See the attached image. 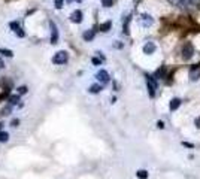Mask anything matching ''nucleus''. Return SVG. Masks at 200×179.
Instances as JSON below:
<instances>
[{"instance_id": "2", "label": "nucleus", "mask_w": 200, "mask_h": 179, "mask_svg": "<svg viewBox=\"0 0 200 179\" xmlns=\"http://www.w3.org/2000/svg\"><path fill=\"white\" fill-rule=\"evenodd\" d=\"M181 54H182V58L188 61V60H191L194 55V46L191 42H185L184 43V46H182V51H181Z\"/></svg>"}, {"instance_id": "25", "label": "nucleus", "mask_w": 200, "mask_h": 179, "mask_svg": "<svg viewBox=\"0 0 200 179\" xmlns=\"http://www.w3.org/2000/svg\"><path fill=\"white\" fill-rule=\"evenodd\" d=\"M11 125H12V127H18V125H20V119H12V121H11Z\"/></svg>"}, {"instance_id": "27", "label": "nucleus", "mask_w": 200, "mask_h": 179, "mask_svg": "<svg viewBox=\"0 0 200 179\" xmlns=\"http://www.w3.org/2000/svg\"><path fill=\"white\" fill-rule=\"evenodd\" d=\"M91 61H93V64H96V66H99V64L102 63V60H100V58H93Z\"/></svg>"}, {"instance_id": "32", "label": "nucleus", "mask_w": 200, "mask_h": 179, "mask_svg": "<svg viewBox=\"0 0 200 179\" xmlns=\"http://www.w3.org/2000/svg\"><path fill=\"white\" fill-rule=\"evenodd\" d=\"M76 2H78V3H81V2H82V0H76Z\"/></svg>"}, {"instance_id": "10", "label": "nucleus", "mask_w": 200, "mask_h": 179, "mask_svg": "<svg viewBox=\"0 0 200 179\" xmlns=\"http://www.w3.org/2000/svg\"><path fill=\"white\" fill-rule=\"evenodd\" d=\"M70 21L72 22H76V24H79L81 21H82V12L78 9V11H75V12H72V15H70Z\"/></svg>"}, {"instance_id": "3", "label": "nucleus", "mask_w": 200, "mask_h": 179, "mask_svg": "<svg viewBox=\"0 0 200 179\" xmlns=\"http://www.w3.org/2000/svg\"><path fill=\"white\" fill-rule=\"evenodd\" d=\"M146 87H148V93H149V96L154 97L155 96V91H157V88H159V85H157V79H155L154 76L146 75Z\"/></svg>"}, {"instance_id": "7", "label": "nucleus", "mask_w": 200, "mask_h": 179, "mask_svg": "<svg viewBox=\"0 0 200 179\" xmlns=\"http://www.w3.org/2000/svg\"><path fill=\"white\" fill-rule=\"evenodd\" d=\"M96 79L102 84H108L109 82V73L106 70H99L96 73Z\"/></svg>"}, {"instance_id": "15", "label": "nucleus", "mask_w": 200, "mask_h": 179, "mask_svg": "<svg viewBox=\"0 0 200 179\" xmlns=\"http://www.w3.org/2000/svg\"><path fill=\"white\" fill-rule=\"evenodd\" d=\"M110 27H112V22H110V21H106V22H103V24H100V30H102V31H105V33H106V31H109L110 30Z\"/></svg>"}, {"instance_id": "31", "label": "nucleus", "mask_w": 200, "mask_h": 179, "mask_svg": "<svg viewBox=\"0 0 200 179\" xmlns=\"http://www.w3.org/2000/svg\"><path fill=\"white\" fill-rule=\"evenodd\" d=\"M182 145H184V146H188V148H191V146H193V145H191V143H187V142H184V143H182Z\"/></svg>"}, {"instance_id": "29", "label": "nucleus", "mask_w": 200, "mask_h": 179, "mask_svg": "<svg viewBox=\"0 0 200 179\" xmlns=\"http://www.w3.org/2000/svg\"><path fill=\"white\" fill-rule=\"evenodd\" d=\"M194 123H196V127L200 128V118H196V121H194Z\"/></svg>"}, {"instance_id": "4", "label": "nucleus", "mask_w": 200, "mask_h": 179, "mask_svg": "<svg viewBox=\"0 0 200 179\" xmlns=\"http://www.w3.org/2000/svg\"><path fill=\"white\" fill-rule=\"evenodd\" d=\"M69 60V54L66 51H58L55 52V55L52 57V63L54 64H64V63Z\"/></svg>"}, {"instance_id": "22", "label": "nucleus", "mask_w": 200, "mask_h": 179, "mask_svg": "<svg viewBox=\"0 0 200 179\" xmlns=\"http://www.w3.org/2000/svg\"><path fill=\"white\" fill-rule=\"evenodd\" d=\"M54 3H55V7H57V9H61L63 5H64V0H54Z\"/></svg>"}, {"instance_id": "20", "label": "nucleus", "mask_w": 200, "mask_h": 179, "mask_svg": "<svg viewBox=\"0 0 200 179\" xmlns=\"http://www.w3.org/2000/svg\"><path fill=\"white\" fill-rule=\"evenodd\" d=\"M0 52H2V54H5L6 57H12V55H14V52H12L11 49H5V48H0Z\"/></svg>"}, {"instance_id": "24", "label": "nucleus", "mask_w": 200, "mask_h": 179, "mask_svg": "<svg viewBox=\"0 0 200 179\" xmlns=\"http://www.w3.org/2000/svg\"><path fill=\"white\" fill-rule=\"evenodd\" d=\"M27 87H26V85H22V87H20V88H18V94H26V93H27Z\"/></svg>"}, {"instance_id": "21", "label": "nucleus", "mask_w": 200, "mask_h": 179, "mask_svg": "<svg viewBox=\"0 0 200 179\" xmlns=\"http://www.w3.org/2000/svg\"><path fill=\"white\" fill-rule=\"evenodd\" d=\"M112 5H114V0H102V6L110 7Z\"/></svg>"}, {"instance_id": "12", "label": "nucleus", "mask_w": 200, "mask_h": 179, "mask_svg": "<svg viewBox=\"0 0 200 179\" xmlns=\"http://www.w3.org/2000/svg\"><path fill=\"white\" fill-rule=\"evenodd\" d=\"M166 73H167V70H166V67H160L155 73H154V78L155 79H164L166 78Z\"/></svg>"}, {"instance_id": "17", "label": "nucleus", "mask_w": 200, "mask_h": 179, "mask_svg": "<svg viewBox=\"0 0 200 179\" xmlns=\"http://www.w3.org/2000/svg\"><path fill=\"white\" fill-rule=\"evenodd\" d=\"M11 112H12V106L11 104H7V106H5L3 109H2V115H11Z\"/></svg>"}, {"instance_id": "14", "label": "nucleus", "mask_w": 200, "mask_h": 179, "mask_svg": "<svg viewBox=\"0 0 200 179\" xmlns=\"http://www.w3.org/2000/svg\"><path fill=\"white\" fill-rule=\"evenodd\" d=\"M88 91H90L91 94H99V93L102 91V85H100V84H94V85H91Z\"/></svg>"}, {"instance_id": "28", "label": "nucleus", "mask_w": 200, "mask_h": 179, "mask_svg": "<svg viewBox=\"0 0 200 179\" xmlns=\"http://www.w3.org/2000/svg\"><path fill=\"white\" fill-rule=\"evenodd\" d=\"M157 125H159V128H164V123H163V121H159Z\"/></svg>"}, {"instance_id": "9", "label": "nucleus", "mask_w": 200, "mask_h": 179, "mask_svg": "<svg viewBox=\"0 0 200 179\" xmlns=\"http://www.w3.org/2000/svg\"><path fill=\"white\" fill-rule=\"evenodd\" d=\"M140 21H142V26H144V27H151L152 22H154V21H152V17L148 14H142Z\"/></svg>"}, {"instance_id": "16", "label": "nucleus", "mask_w": 200, "mask_h": 179, "mask_svg": "<svg viewBox=\"0 0 200 179\" xmlns=\"http://www.w3.org/2000/svg\"><path fill=\"white\" fill-rule=\"evenodd\" d=\"M7 102L9 104H17L20 102V94H15V96H9L7 97Z\"/></svg>"}, {"instance_id": "26", "label": "nucleus", "mask_w": 200, "mask_h": 179, "mask_svg": "<svg viewBox=\"0 0 200 179\" xmlns=\"http://www.w3.org/2000/svg\"><path fill=\"white\" fill-rule=\"evenodd\" d=\"M15 33H17V36H18V37H24V31H22L21 28H18V30H17Z\"/></svg>"}, {"instance_id": "18", "label": "nucleus", "mask_w": 200, "mask_h": 179, "mask_svg": "<svg viewBox=\"0 0 200 179\" xmlns=\"http://www.w3.org/2000/svg\"><path fill=\"white\" fill-rule=\"evenodd\" d=\"M7 140H9V133L0 131V142H7Z\"/></svg>"}, {"instance_id": "19", "label": "nucleus", "mask_w": 200, "mask_h": 179, "mask_svg": "<svg viewBox=\"0 0 200 179\" xmlns=\"http://www.w3.org/2000/svg\"><path fill=\"white\" fill-rule=\"evenodd\" d=\"M136 175H138V178H140V179H146V178H148V172H146V170H138V173H136Z\"/></svg>"}, {"instance_id": "8", "label": "nucleus", "mask_w": 200, "mask_h": 179, "mask_svg": "<svg viewBox=\"0 0 200 179\" xmlns=\"http://www.w3.org/2000/svg\"><path fill=\"white\" fill-rule=\"evenodd\" d=\"M155 49H157V46H155V43L154 42H146L145 45H144V52H145L146 55H151L155 52Z\"/></svg>"}, {"instance_id": "6", "label": "nucleus", "mask_w": 200, "mask_h": 179, "mask_svg": "<svg viewBox=\"0 0 200 179\" xmlns=\"http://www.w3.org/2000/svg\"><path fill=\"white\" fill-rule=\"evenodd\" d=\"M49 28H51V43L55 45L58 43V28L54 21H49Z\"/></svg>"}, {"instance_id": "5", "label": "nucleus", "mask_w": 200, "mask_h": 179, "mask_svg": "<svg viewBox=\"0 0 200 179\" xmlns=\"http://www.w3.org/2000/svg\"><path fill=\"white\" fill-rule=\"evenodd\" d=\"M188 76H190V81H199L200 79V66L199 64H194V66L190 67Z\"/></svg>"}, {"instance_id": "13", "label": "nucleus", "mask_w": 200, "mask_h": 179, "mask_svg": "<svg viewBox=\"0 0 200 179\" xmlns=\"http://www.w3.org/2000/svg\"><path fill=\"white\" fill-rule=\"evenodd\" d=\"M84 41H87V42H90L93 41V37H94V30H87V31H84Z\"/></svg>"}, {"instance_id": "33", "label": "nucleus", "mask_w": 200, "mask_h": 179, "mask_svg": "<svg viewBox=\"0 0 200 179\" xmlns=\"http://www.w3.org/2000/svg\"><path fill=\"white\" fill-rule=\"evenodd\" d=\"M2 125H3V124H2V123H0V128H2Z\"/></svg>"}, {"instance_id": "23", "label": "nucleus", "mask_w": 200, "mask_h": 179, "mask_svg": "<svg viewBox=\"0 0 200 179\" xmlns=\"http://www.w3.org/2000/svg\"><path fill=\"white\" fill-rule=\"evenodd\" d=\"M9 26H11V28H12L14 31H17V30L20 28V24H18V22H15V21H12V22H11Z\"/></svg>"}, {"instance_id": "11", "label": "nucleus", "mask_w": 200, "mask_h": 179, "mask_svg": "<svg viewBox=\"0 0 200 179\" xmlns=\"http://www.w3.org/2000/svg\"><path fill=\"white\" fill-rule=\"evenodd\" d=\"M181 106V99H178V97H173L172 100H170V103H169V109L172 110H176L178 108Z\"/></svg>"}, {"instance_id": "30", "label": "nucleus", "mask_w": 200, "mask_h": 179, "mask_svg": "<svg viewBox=\"0 0 200 179\" xmlns=\"http://www.w3.org/2000/svg\"><path fill=\"white\" fill-rule=\"evenodd\" d=\"M3 67H5V63H3V60L0 58V69H3Z\"/></svg>"}, {"instance_id": "1", "label": "nucleus", "mask_w": 200, "mask_h": 179, "mask_svg": "<svg viewBox=\"0 0 200 179\" xmlns=\"http://www.w3.org/2000/svg\"><path fill=\"white\" fill-rule=\"evenodd\" d=\"M176 6L185 12H190L193 9H197V3H196V0H178Z\"/></svg>"}]
</instances>
